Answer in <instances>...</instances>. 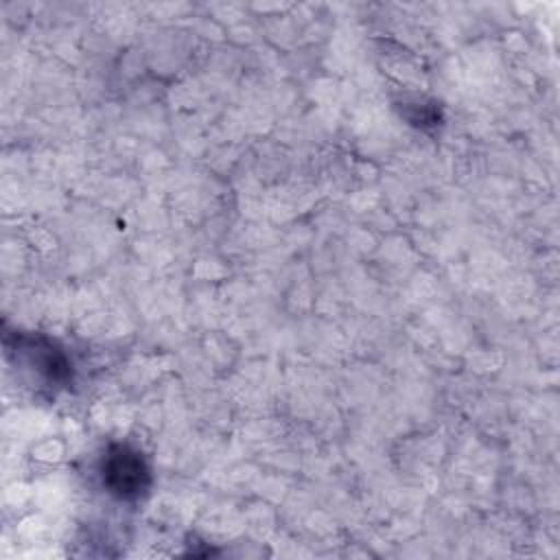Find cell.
Returning <instances> with one entry per match:
<instances>
[{"instance_id":"1","label":"cell","mask_w":560,"mask_h":560,"mask_svg":"<svg viewBox=\"0 0 560 560\" xmlns=\"http://www.w3.org/2000/svg\"><path fill=\"white\" fill-rule=\"evenodd\" d=\"M101 481L120 501H136L151 486V470L142 453L129 444H112L101 457Z\"/></svg>"},{"instance_id":"2","label":"cell","mask_w":560,"mask_h":560,"mask_svg":"<svg viewBox=\"0 0 560 560\" xmlns=\"http://www.w3.org/2000/svg\"><path fill=\"white\" fill-rule=\"evenodd\" d=\"M15 352L24 359L28 368H33L48 385L63 387L72 381V365L66 352L42 335H18Z\"/></svg>"}]
</instances>
